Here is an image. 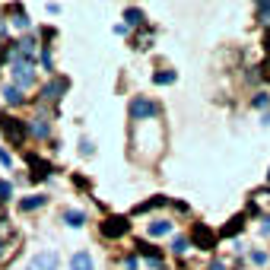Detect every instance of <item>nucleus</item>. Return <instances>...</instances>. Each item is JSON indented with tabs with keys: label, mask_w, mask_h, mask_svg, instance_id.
<instances>
[{
	"label": "nucleus",
	"mask_w": 270,
	"mask_h": 270,
	"mask_svg": "<svg viewBox=\"0 0 270 270\" xmlns=\"http://www.w3.org/2000/svg\"><path fill=\"white\" fill-rule=\"evenodd\" d=\"M0 130L6 134V140H13L16 146H19L25 140V124L19 118H10V115H0Z\"/></svg>",
	"instance_id": "1"
},
{
	"label": "nucleus",
	"mask_w": 270,
	"mask_h": 270,
	"mask_svg": "<svg viewBox=\"0 0 270 270\" xmlns=\"http://www.w3.org/2000/svg\"><path fill=\"white\" fill-rule=\"evenodd\" d=\"M127 229H130L127 216H108V220L102 223V235H105V239H121Z\"/></svg>",
	"instance_id": "2"
},
{
	"label": "nucleus",
	"mask_w": 270,
	"mask_h": 270,
	"mask_svg": "<svg viewBox=\"0 0 270 270\" xmlns=\"http://www.w3.org/2000/svg\"><path fill=\"white\" fill-rule=\"evenodd\" d=\"M156 111H159V108H156V102L143 99V95L130 102V118H137V121H140V118H156Z\"/></svg>",
	"instance_id": "3"
},
{
	"label": "nucleus",
	"mask_w": 270,
	"mask_h": 270,
	"mask_svg": "<svg viewBox=\"0 0 270 270\" xmlns=\"http://www.w3.org/2000/svg\"><path fill=\"white\" fill-rule=\"evenodd\" d=\"M29 270H57V255L54 251H41V255L32 258Z\"/></svg>",
	"instance_id": "4"
},
{
	"label": "nucleus",
	"mask_w": 270,
	"mask_h": 270,
	"mask_svg": "<svg viewBox=\"0 0 270 270\" xmlns=\"http://www.w3.org/2000/svg\"><path fill=\"white\" fill-rule=\"evenodd\" d=\"M13 76H16V86H32V80H35V76H32V67L29 64H22V60H13Z\"/></svg>",
	"instance_id": "5"
},
{
	"label": "nucleus",
	"mask_w": 270,
	"mask_h": 270,
	"mask_svg": "<svg viewBox=\"0 0 270 270\" xmlns=\"http://www.w3.org/2000/svg\"><path fill=\"white\" fill-rule=\"evenodd\" d=\"M194 242H197L200 248H207V251H210V248L216 245V235H213L210 229H204V226H197V229H194Z\"/></svg>",
	"instance_id": "6"
},
{
	"label": "nucleus",
	"mask_w": 270,
	"mask_h": 270,
	"mask_svg": "<svg viewBox=\"0 0 270 270\" xmlns=\"http://www.w3.org/2000/svg\"><path fill=\"white\" fill-rule=\"evenodd\" d=\"M70 270H95L89 251H76V255L70 258Z\"/></svg>",
	"instance_id": "7"
},
{
	"label": "nucleus",
	"mask_w": 270,
	"mask_h": 270,
	"mask_svg": "<svg viewBox=\"0 0 270 270\" xmlns=\"http://www.w3.org/2000/svg\"><path fill=\"white\" fill-rule=\"evenodd\" d=\"M3 102H6V105H19V102H22V89H19V86H3Z\"/></svg>",
	"instance_id": "8"
},
{
	"label": "nucleus",
	"mask_w": 270,
	"mask_h": 270,
	"mask_svg": "<svg viewBox=\"0 0 270 270\" xmlns=\"http://www.w3.org/2000/svg\"><path fill=\"white\" fill-rule=\"evenodd\" d=\"M172 232V223L169 220H156V223H150V235L153 239H159V235H169Z\"/></svg>",
	"instance_id": "9"
},
{
	"label": "nucleus",
	"mask_w": 270,
	"mask_h": 270,
	"mask_svg": "<svg viewBox=\"0 0 270 270\" xmlns=\"http://www.w3.org/2000/svg\"><path fill=\"white\" fill-rule=\"evenodd\" d=\"M64 89H67V80L51 83V86H45V99H57V92H64Z\"/></svg>",
	"instance_id": "10"
},
{
	"label": "nucleus",
	"mask_w": 270,
	"mask_h": 270,
	"mask_svg": "<svg viewBox=\"0 0 270 270\" xmlns=\"http://www.w3.org/2000/svg\"><path fill=\"white\" fill-rule=\"evenodd\" d=\"M153 83H156V86H169V83H175V73H172V70H162V73L153 76Z\"/></svg>",
	"instance_id": "11"
},
{
	"label": "nucleus",
	"mask_w": 270,
	"mask_h": 270,
	"mask_svg": "<svg viewBox=\"0 0 270 270\" xmlns=\"http://www.w3.org/2000/svg\"><path fill=\"white\" fill-rule=\"evenodd\" d=\"M64 220H67V226H76V229H80L86 216H83V213H76V210H67V213H64Z\"/></svg>",
	"instance_id": "12"
},
{
	"label": "nucleus",
	"mask_w": 270,
	"mask_h": 270,
	"mask_svg": "<svg viewBox=\"0 0 270 270\" xmlns=\"http://www.w3.org/2000/svg\"><path fill=\"white\" fill-rule=\"evenodd\" d=\"M239 232H242V216H235L232 223L223 226V235H239Z\"/></svg>",
	"instance_id": "13"
},
{
	"label": "nucleus",
	"mask_w": 270,
	"mask_h": 270,
	"mask_svg": "<svg viewBox=\"0 0 270 270\" xmlns=\"http://www.w3.org/2000/svg\"><path fill=\"white\" fill-rule=\"evenodd\" d=\"M124 19H127L130 25H140V22H143V13H140V10H137V6H130V10L124 13Z\"/></svg>",
	"instance_id": "14"
},
{
	"label": "nucleus",
	"mask_w": 270,
	"mask_h": 270,
	"mask_svg": "<svg viewBox=\"0 0 270 270\" xmlns=\"http://www.w3.org/2000/svg\"><path fill=\"white\" fill-rule=\"evenodd\" d=\"M41 204H45V197H29V200H22V204H19V210H35V207H41Z\"/></svg>",
	"instance_id": "15"
},
{
	"label": "nucleus",
	"mask_w": 270,
	"mask_h": 270,
	"mask_svg": "<svg viewBox=\"0 0 270 270\" xmlns=\"http://www.w3.org/2000/svg\"><path fill=\"white\" fill-rule=\"evenodd\" d=\"M32 134H38V137H48V124H45V121H35V124H32Z\"/></svg>",
	"instance_id": "16"
},
{
	"label": "nucleus",
	"mask_w": 270,
	"mask_h": 270,
	"mask_svg": "<svg viewBox=\"0 0 270 270\" xmlns=\"http://www.w3.org/2000/svg\"><path fill=\"white\" fill-rule=\"evenodd\" d=\"M172 251H178V255H181V251H188V239H181V235H178V239L172 242Z\"/></svg>",
	"instance_id": "17"
},
{
	"label": "nucleus",
	"mask_w": 270,
	"mask_h": 270,
	"mask_svg": "<svg viewBox=\"0 0 270 270\" xmlns=\"http://www.w3.org/2000/svg\"><path fill=\"white\" fill-rule=\"evenodd\" d=\"M159 204H165V200H162V197H153V200H146V204H140L137 210L143 213V210H150V207H159Z\"/></svg>",
	"instance_id": "18"
},
{
	"label": "nucleus",
	"mask_w": 270,
	"mask_h": 270,
	"mask_svg": "<svg viewBox=\"0 0 270 270\" xmlns=\"http://www.w3.org/2000/svg\"><path fill=\"white\" fill-rule=\"evenodd\" d=\"M146 41H150V32H146V29H143V32H140V35H137V38H134V45H137V48H146Z\"/></svg>",
	"instance_id": "19"
},
{
	"label": "nucleus",
	"mask_w": 270,
	"mask_h": 270,
	"mask_svg": "<svg viewBox=\"0 0 270 270\" xmlns=\"http://www.w3.org/2000/svg\"><path fill=\"white\" fill-rule=\"evenodd\" d=\"M258 16L261 19H270V3H258Z\"/></svg>",
	"instance_id": "20"
},
{
	"label": "nucleus",
	"mask_w": 270,
	"mask_h": 270,
	"mask_svg": "<svg viewBox=\"0 0 270 270\" xmlns=\"http://www.w3.org/2000/svg\"><path fill=\"white\" fill-rule=\"evenodd\" d=\"M251 261H255V264H267V255L264 251H251Z\"/></svg>",
	"instance_id": "21"
},
{
	"label": "nucleus",
	"mask_w": 270,
	"mask_h": 270,
	"mask_svg": "<svg viewBox=\"0 0 270 270\" xmlns=\"http://www.w3.org/2000/svg\"><path fill=\"white\" fill-rule=\"evenodd\" d=\"M267 102H270L267 95H258V99H255V108H267Z\"/></svg>",
	"instance_id": "22"
},
{
	"label": "nucleus",
	"mask_w": 270,
	"mask_h": 270,
	"mask_svg": "<svg viewBox=\"0 0 270 270\" xmlns=\"http://www.w3.org/2000/svg\"><path fill=\"white\" fill-rule=\"evenodd\" d=\"M16 25H29V19H25L22 10H16Z\"/></svg>",
	"instance_id": "23"
},
{
	"label": "nucleus",
	"mask_w": 270,
	"mask_h": 270,
	"mask_svg": "<svg viewBox=\"0 0 270 270\" xmlns=\"http://www.w3.org/2000/svg\"><path fill=\"white\" fill-rule=\"evenodd\" d=\"M3 197H10V185H6V181H0V200Z\"/></svg>",
	"instance_id": "24"
},
{
	"label": "nucleus",
	"mask_w": 270,
	"mask_h": 270,
	"mask_svg": "<svg viewBox=\"0 0 270 270\" xmlns=\"http://www.w3.org/2000/svg\"><path fill=\"white\" fill-rule=\"evenodd\" d=\"M264 80H270V60L264 64Z\"/></svg>",
	"instance_id": "25"
},
{
	"label": "nucleus",
	"mask_w": 270,
	"mask_h": 270,
	"mask_svg": "<svg viewBox=\"0 0 270 270\" xmlns=\"http://www.w3.org/2000/svg\"><path fill=\"white\" fill-rule=\"evenodd\" d=\"M210 270H223V264H220V261H213V264H210Z\"/></svg>",
	"instance_id": "26"
},
{
	"label": "nucleus",
	"mask_w": 270,
	"mask_h": 270,
	"mask_svg": "<svg viewBox=\"0 0 270 270\" xmlns=\"http://www.w3.org/2000/svg\"><path fill=\"white\" fill-rule=\"evenodd\" d=\"M264 41H267V51H270V32H267V35H264Z\"/></svg>",
	"instance_id": "27"
},
{
	"label": "nucleus",
	"mask_w": 270,
	"mask_h": 270,
	"mask_svg": "<svg viewBox=\"0 0 270 270\" xmlns=\"http://www.w3.org/2000/svg\"><path fill=\"white\" fill-rule=\"evenodd\" d=\"M0 258H3V239H0Z\"/></svg>",
	"instance_id": "28"
}]
</instances>
